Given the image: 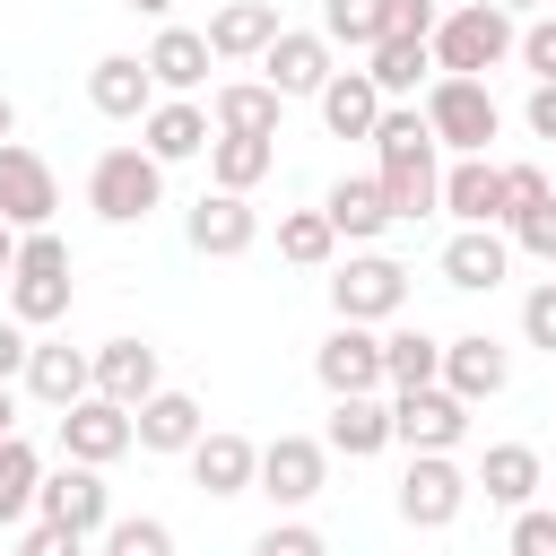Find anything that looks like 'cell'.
Listing matches in <instances>:
<instances>
[{
    "label": "cell",
    "mask_w": 556,
    "mask_h": 556,
    "mask_svg": "<svg viewBox=\"0 0 556 556\" xmlns=\"http://www.w3.org/2000/svg\"><path fill=\"white\" fill-rule=\"evenodd\" d=\"M382 382H391V391L443 382V339H434V330H391V339H382Z\"/></svg>",
    "instance_id": "35"
},
{
    "label": "cell",
    "mask_w": 556,
    "mask_h": 556,
    "mask_svg": "<svg viewBox=\"0 0 556 556\" xmlns=\"http://www.w3.org/2000/svg\"><path fill=\"white\" fill-rule=\"evenodd\" d=\"M96 391L122 400V408L156 400V391H165V382H156V348H148V339H104V348H96Z\"/></svg>",
    "instance_id": "30"
},
{
    "label": "cell",
    "mask_w": 556,
    "mask_h": 556,
    "mask_svg": "<svg viewBox=\"0 0 556 556\" xmlns=\"http://www.w3.org/2000/svg\"><path fill=\"white\" fill-rule=\"evenodd\" d=\"M35 486H43V460L26 434H0V530L35 521Z\"/></svg>",
    "instance_id": "36"
},
{
    "label": "cell",
    "mask_w": 556,
    "mask_h": 556,
    "mask_svg": "<svg viewBox=\"0 0 556 556\" xmlns=\"http://www.w3.org/2000/svg\"><path fill=\"white\" fill-rule=\"evenodd\" d=\"M52 208H61V174H52L26 139H9V148H0V217H9L17 235H35V226H52Z\"/></svg>",
    "instance_id": "13"
},
{
    "label": "cell",
    "mask_w": 556,
    "mask_h": 556,
    "mask_svg": "<svg viewBox=\"0 0 556 556\" xmlns=\"http://www.w3.org/2000/svg\"><path fill=\"white\" fill-rule=\"evenodd\" d=\"M278 26H287V17H278V0H226L200 35H208V52H217V61H261V52L278 43Z\"/></svg>",
    "instance_id": "21"
},
{
    "label": "cell",
    "mask_w": 556,
    "mask_h": 556,
    "mask_svg": "<svg viewBox=\"0 0 556 556\" xmlns=\"http://www.w3.org/2000/svg\"><path fill=\"white\" fill-rule=\"evenodd\" d=\"M513 43H521V26H513L504 0H460L434 26V78H486V70L513 61Z\"/></svg>",
    "instance_id": "2"
},
{
    "label": "cell",
    "mask_w": 556,
    "mask_h": 556,
    "mask_svg": "<svg viewBox=\"0 0 556 556\" xmlns=\"http://www.w3.org/2000/svg\"><path fill=\"white\" fill-rule=\"evenodd\" d=\"M547 191H556V182H547V174H539L530 156H521V165H504V226H513V217H521L530 200H547Z\"/></svg>",
    "instance_id": "46"
},
{
    "label": "cell",
    "mask_w": 556,
    "mask_h": 556,
    "mask_svg": "<svg viewBox=\"0 0 556 556\" xmlns=\"http://www.w3.org/2000/svg\"><path fill=\"white\" fill-rule=\"evenodd\" d=\"M469 478L486 486V504L521 513V504H539V486H547V460H539L530 443H486V460H478Z\"/></svg>",
    "instance_id": "28"
},
{
    "label": "cell",
    "mask_w": 556,
    "mask_h": 556,
    "mask_svg": "<svg viewBox=\"0 0 556 556\" xmlns=\"http://www.w3.org/2000/svg\"><path fill=\"white\" fill-rule=\"evenodd\" d=\"M87 104H96L104 122H148V104H156L148 61H139V52H104V61L87 70Z\"/></svg>",
    "instance_id": "20"
},
{
    "label": "cell",
    "mask_w": 556,
    "mask_h": 556,
    "mask_svg": "<svg viewBox=\"0 0 556 556\" xmlns=\"http://www.w3.org/2000/svg\"><path fill=\"white\" fill-rule=\"evenodd\" d=\"M434 26H443L434 0H382V35H417V43H434Z\"/></svg>",
    "instance_id": "44"
},
{
    "label": "cell",
    "mask_w": 556,
    "mask_h": 556,
    "mask_svg": "<svg viewBox=\"0 0 556 556\" xmlns=\"http://www.w3.org/2000/svg\"><path fill=\"white\" fill-rule=\"evenodd\" d=\"M269 165H278V139H252V130L208 139V182L217 191H252V182H269Z\"/></svg>",
    "instance_id": "33"
},
{
    "label": "cell",
    "mask_w": 556,
    "mask_h": 556,
    "mask_svg": "<svg viewBox=\"0 0 556 556\" xmlns=\"http://www.w3.org/2000/svg\"><path fill=\"white\" fill-rule=\"evenodd\" d=\"M443 208L460 226H504V165L495 156H452L443 165Z\"/></svg>",
    "instance_id": "22"
},
{
    "label": "cell",
    "mask_w": 556,
    "mask_h": 556,
    "mask_svg": "<svg viewBox=\"0 0 556 556\" xmlns=\"http://www.w3.org/2000/svg\"><path fill=\"white\" fill-rule=\"evenodd\" d=\"M26 356H35V330L17 313H0V382H26Z\"/></svg>",
    "instance_id": "47"
},
{
    "label": "cell",
    "mask_w": 556,
    "mask_h": 556,
    "mask_svg": "<svg viewBox=\"0 0 556 556\" xmlns=\"http://www.w3.org/2000/svg\"><path fill=\"white\" fill-rule=\"evenodd\" d=\"M313 374H321V391H330V400L391 391V382H382V339H374V321H330V339L313 348Z\"/></svg>",
    "instance_id": "11"
},
{
    "label": "cell",
    "mask_w": 556,
    "mask_h": 556,
    "mask_svg": "<svg viewBox=\"0 0 556 556\" xmlns=\"http://www.w3.org/2000/svg\"><path fill=\"white\" fill-rule=\"evenodd\" d=\"M321 208H330L339 243H374L382 226H400V217H391V200H382V174H339V182L321 191Z\"/></svg>",
    "instance_id": "27"
},
{
    "label": "cell",
    "mask_w": 556,
    "mask_h": 556,
    "mask_svg": "<svg viewBox=\"0 0 556 556\" xmlns=\"http://www.w3.org/2000/svg\"><path fill=\"white\" fill-rule=\"evenodd\" d=\"M208 139H217V122H208V104H191V96H156V104H148V122H139V148H148L156 165L208 156Z\"/></svg>",
    "instance_id": "16"
},
{
    "label": "cell",
    "mask_w": 556,
    "mask_h": 556,
    "mask_svg": "<svg viewBox=\"0 0 556 556\" xmlns=\"http://www.w3.org/2000/svg\"><path fill=\"white\" fill-rule=\"evenodd\" d=\"M504 235H513V252H539V261H556V191H547V200H530V208H521Z\"/></svg>",
    "instance_id": "39"
},
{
    "label": "cell",
    "mask_w": 556,
    "mask_h": 556,
    "mask_svg": "<svg viewBox=\"0 0 556 556\" xmlns=\"http://www.w3.org/2000/svg\"><path fill=\"white\" fill-rule=\"evenodd\" d=\"M35 513H43V521H70V530H87V539H104V530H113V486H104V469L61 460V469H43Z\"/></svg>",
    "instance_id": "12"
},
{
    "label": "cell",
    "mask_w": 556,
    "mask_h": 556,
    "mask_svg": "<svg viewBox=\"0 0 556 556\" xmlns=\"http://www.w3.org/2000/svg\"><path fill=\"white\" fill-rule=\"evenodd\" d=\"M513 61H521L530 78H556V17H530L521 43H513Z\"/></svg>",
    "instance_id": "45"
},
{
    "label": "cell",
    "mask_w": 556,
    "mask_h": 556,
    "mask_svg": "<svg viewBox=\"0 0 556 556\" xmlns=\"http://www.w3.org/2000/svg\"><path fill=\"white\" fill-rule=\"evenodd\" d=\"M0 434H17V391L0 382Z\"/></svg>",
    "instance_id": "50"
},
{
    "label": "cell",
    "mask_w": 556,
    "mask_h": 556,
    "mask_svg": "<svg viewBox=\"0 0 556 556\" xmlns=\"http://www.w3.org/2000/svg\"><path fill=\"white\" fill-rule=\"evenodd\" d=\"M208 122H217V130H252V139H278V122H287V96H278L269 78H226V87L208 96Z\"/></svg>",
    "instance_id": "29"
},
{
    "label": "cell",
    "mask_w": 556,
    "mask_h": 556,
    "mask_svg": "<svg viewBox=\"0 0 556 556\" xmlns=\"http://www.w3.org/2000/svg\"><path fill=\"white\" fill-rule=\"evenodd\" d=\"M504 547H513V556H556V513H547V504H521Z\"/></svg>",
    "instance_id": "41"
},
{
    "label": "cell",
    "mask_w": 556,
    "mask_h": 556,
    "mask_svg": "<svg viewBox=\"0 0 556 556\" xmlns=\"http://www.w3.org/2000/svg\"><path fill=\"white\" fill-rule=\"evenodd\" d=\"M122 9H139V17H174V0H122Z\"/></svg>",
    "instance_id": "51"
},
{
    "label": "cell",
    "mask_w": 556,
    "mask_h": 556,
    "mask_svg": "<svg viewBox=\"0 0 556 556\" xmlns=\"http://www.w3.org/2000/svg\"><path fill=\"white\" fill-rule=\"evenodd\" d=\"M122 452H139V426H130V408H122V400H104V391H87L78 408H61V460H87V469H113Z\"/></svg>",
    "instance_id": "10"
},
{
    "label": "cell",
    "mask_w": 556,
    "mask_h": 556,
    "mask_svg": "<svg viewBox=\"0 0 556 556\" xmlns=\"http://www.w3.org/2000/svg\"><path fill=\"white\" fill-rule=\"evenodd\" d=\"M330 70H339V61H330V35H321V26H278V43L261 52V78H269L287 104H295V96H321Z\"/></svg>",
    "instance_id": "14"
},
{
    "label": "cell",
    "mask_w": 556,
    "mask_h": 556,
    "mask_svg": "<svg viewBox=\"0 0 556 556\" xmlns=\"http://www.w3.org/2000/svg\"><path fill=\"white\" fill-rule=\"evenodd\" d=\"M321 443H330L339 460H374V452H391V400H382V391L330 400V426H321Z\"/></svg>",
    "instance_id": "24"
},
{
    "label": "cell",
    "mask_w": 556,
    "mask_h": 556,
    "mask_svg": "<svg viewBox=\"0 0 556 556\" xmlns=\"http://www.w3.org/2000/svg\"><path fill=\"white\" fill-rule=\"evenodd\" d=\"M182 460H191V486H200V495H252V486H261V443H252V434H226V426H217V434H200Z\"/></svg>",
    "instance_id": "18"
},
{
    "label": "cell",
    "mask_w": 556,
    "mask_h": 556,
    "mask_svg": "<svg viewBox=\"0 0 556 556\" xmlns=\"http://www.w3.org/2000/svg\"><path fill=\"white\" fill-rule=\"evenodd\" d=\"M261 243V208H252V191H200L191 200V252H208V261H243Z\"/></svg>",
    "instance_id": "15"
},
{
    "label": "cell",
    "mask_w": 556,
    "mask_h": 556,
    "mask_svg": "<svg viewBox=\"0 0 556 556\" xmlns=\"http://www.w3.org/2000/svg\"><path fill=\"white\" fill-rule=\"evenodd\" d=\"M365 78L400 104V96H417V87H434V43H417V35H382L374 52H365Z\"/></svg>",
    "instance_id": "32"
},
{
    "label": "cell",
    "mask_w": 556,
    "mask_h": 556,
    "mask_svg": "<svg viewBox=\"0 0 556 556\" xmlns=\"http://www.w3.org/2000/svg\"><path fill=\"white\" fill-rule=\"evenodd\" d=\"M521 339H530V348H547V356H556V278H539V287H530V295H521Z\"/></svg>",
    "instance_id": "43"
},
{
    "label": "cell",
    "mask_w": 556,
    "mask_h": 556,
    "mask_svg": "<svg viewBox=\"0 0 556 556\" xmlns=\"http://www.w3.org/2000/svg\"><path fill=\"white\" fill-rule=\"evenodd\" d=\"M26 391H35L43 408H78V400L96 391V356H87V348H61V339H35V356H26Z\"/></svg>",
    "instance_id": "23"
},
{
    "label": "cell",
    "mask_w": 556,
    "mask_h": 556,
    "mask_svg": "<svg viewBox=\"0 0 556 556\" xmlns=\"http://www.w3.org/2000/svg\"><path fill=\"white\" fill-rule=\"evenodd\" d=\"M321 486H330V443H321V434H278V443H261V486H252V495H269L278 513H304Z\"/></svg>",
    "instance_id": "9"
},
{
    "label": "cell",
    "mask_w": 556,
    "mask_h": 556,
    "mask_svg": "<svg viewBox=\"0 0 556 556\" xmlns=\"http://www.w3.org/2000/svg\"><path fill=\"white\" fill-rule=\"evenodd\" d=\"M321 35L348 43V52H374L382 43V0H321Z\"/></svg>",
    "instance_id": "37"
},
{
    "label": "cell",
    "mask_w": 556,
    "mask_h": 556,
    "mask_svg": "<svg viewBox=\"0 0 556 556\" xmlns=\"http://www.w3.org/2000/svg\"><path fill=\"white\" fill-rule=\"evenodd\" d=\"M9 139H17V104L0 96V148H9Z\"/></svg>",
    "instance_id": "52"
},
{
    "label": "cell",
    "mask_w": 556,
    "mask_h": 556,
    "mask_svg": "<svg viewBox=\"0 0 556 556\" xmlns=\"http://www.w3.org/2000/svg\"><path fill=\"white\" fill-rule=\"evenodd\" d=\"M374 156H382L374 174H382L391 217H434L443 208V139L426 130V104H382Z\"/></svg>",
    "instance_id": "1"
},
{
    "label": "cell",
    "mask_w": 556,
    "mask_h": 556,
    "mask_svg": "<svg viewBox=\"0 0 556 556\" xmlns=\"http://www.w3.org/2000/svg\"><path fill=\"white\" fill-rule=\"evenodd\" d=\"M87 208H96L104 226H139L148 208H165V165H156L148 148H104V156L87 165Z\"/></svg>",
    "instance_id": "4"
},
{
    "label": "cell",
    "mask_w": 556,
    "mask_h": 556,
    "mask_svg": "<svg viewBox=\"0 0 556 556\" xmlns=\"http://www.w3.org/2000/svg\"><path fill=\"white\" fill-rule=\"evenodd\" d=\"M104 556H174V530H165L156 513H113Z\"/></svg>",
    "instance_id": "38"
},
{
    "label": "cell",
    "mask_w": 556,
    "mask_h": 556,
    "mask_svg": "<svg viewBox=\"0 0 556 556\" xmlns=\"http://www.w3.org/2000/svg\"><path fill=\"white\" fill-rule=\"evenodd\" d=\"M9 556H17V547H9Z\"/></svg>",
    "instance_id": "54"
},
{
    "label": "cell",
    "mask_w": 556,
    "mask_h": 556,
    "mask_svg": "<svg viewBox=\"0 0 556 556\" xmlns=\"http://www.w3.org/2000/svg\"><path fill=\"white\" fill-rule=\"evenodd\" d=\"M9 269H17V226L0 217V278H9Z\"/></svg>",
    "instance_id": "49"
},
{
    "label": "cell",
    "mask_w": 556,
    "mask_h": 556,
    "mask_svg": "<svg viewBox=\"0 0 556 556\" xmlns=\"http://www.w3.org/2000/svg\"><path fill=\"white\" fill-rule=\"evenodd\" d=\"M9 313H17L26 330H52V321H70V243H61L52 226L17 235V269H9Z\"/></svg>",
    "instance_id": "3"
},
{
    "label": "cell",
    "mask_w": 556,
    "mask_h": 556,
    "mask_svg": "<svg viewBox=\"0 0 556 556\" xmlns=\"http://www.w3.org/2000/svg\"><path fill=\"white\" fill-rule=\"evenodd\" d=\"M391 443L408 452H460L469 443V400L426 382V391H391Z\"/></svg>",
    "instance_id": "8"
},
{
    "label": "cell",
    "mask_w": 556,
    "mask_h": 556,
    "mask_svg": "<svg viewBox=\"0 0 556 556\" xmlns=\"http://www.w3.org/2000/svg\"><path fill=\"white\" fill-rule=\"evenodd\" d=\"M504 382H513V348H504V339H486V330L443 339V391H460V400L478 408V400H495Z\"/></svg>",
    "instance_id": "17"
},
{
    "label": "cell",
    "mask_w": 556,
    "mask_h": 556,
    "mask_svg": "<svg viewBox=\"0 0 556 556\" xmlns=\"http://www.w3.org/2000/svg\"><path fill=\"white\" fill-rule=\"evenodd\" d=\"M278 261H287V269H330V261H339L330 208H287V217H278Z\"/></svg>",
    "instance_id": "34"
},
{
    "label": "cell",
    "mask_w": 556,
    "mask_h": 556,
    "mask_svg": "<svg viewBox=\"0 0 556 556\" xmlns=\"http://www.w3.org/2000/svg\"><path fill=\"white\" fill-rule=\"evenodd\" d=\"M469 486H478V478H469L452 452H408V469H400V495H391V504H400V521H408V530H452V521H460V504H469Z\"/></svg>",
    "instance_id": "6"
},
{
    "label": "cell",
    "mask_w": 556,
    "mask_h": 556,
    "mask_svg": "<svg viewBox=\"0 0 556 556\" xmlns=\"http://www.w3.org/2000/svg\"><path fill=\"white\" fill-rule=\"evenodd\" d=\"M504 9H539V0H504Z\"/></svg>",
    "instance_id": "53"
},
{
    "label": "cell",
    "mask_w": 556,
    "mask_h": 556,
    "mask_svg": "<svg viewBox=\"0 0 556 556\" xmlns=\"http://www.w3.org/2000/svg\"><path fill=\"white\" fill-rule=\"evenodd\" d=\"M17 556H87V530H70V521H26V539H17Z\"/></svg>",
    "instance_id": "42"
},
{
    "label": "cell",
    "mask_w": 556,
    "mask_h": 556,
    "mask_svg": "<svg viewBox=\"0 0 556 556\" xmlns=\"http://www.w3.org/2000/svg\"><path fill=\"white\" fill-rule=\"evenodd\" d=\"M530 139H556V78H530V104H521Z\"/></svg>",
    "instance_id": "48"
},
{
    "label": "cell",
    "mask_w": 556,
    "mask_h": 556,
    "mask_svg": "<svg viewBox=\"0 0 556 556\" xmlns=\"http://www.w3.org/2000/svg\"><path fill=\"white\" fill-rule=\"evenodd\" d=\"M139 61H148L156 96H191V87L208 78V61H217V52H208V35H200V26H156V43H148Z\"/></svg>",
    "instance_id": "25"
},
{
    "label": "cell",
    "mask_w": 556,
    "mask_h": 556,
    "mask_svg": "<svg viewBox=\"0 0 556 556\" xmlns=\"http://www.w3.org/2000/svg\"><path fill=\"white\" fill-rule=\"evenodd\" d=\"M252 556H330V539H321L313 521H295V513H287V521H269V530L252 539Z\"/></svg>",
    "instance_id": "40"
},
{
    "label": "cell",
    "mask_w": 556,
    "mask_h": 556,
    "mask_svg": "<svg viewBox=\"0 0 556 556\" xmlns=\"http://www.w3.org/2000/svg\"><path fill=\"white\" fill-rule=\"evenodd\" d=\"M130 426H139V452H191V443L208 434V417H200L191 391H156V400H139Z\"/></svg>",
    "instance_id": "31"
},
{
    "label": "cell",
    "mask_w": 556,
    "mask_h": 556,
    "mask_svg": "<svg viewBox=\"0 0 556 556\" xmlns=\"http://www.w3.org/2000/svg\"><path fill=\"white\" fill-rule=\"evenodd\" d=\"M313 104H321V130H330V139H374V122H382L391 96H382L365 70H330V87H321Z\"/></svg>",
    "instance_id": "26"
},
{
    "label": "cell",
    "mask_w": 556,
    "mask_h": 556,
    "mask_svg": "<svg viewBox=\"0 0 556 556\" xmlns=\"http://www.w3.org/2000/svg\"><path fill=\"white\" fill-rule=\"evenodd\" d=\"M400 304H408V269H400L391 252H348V261H330V313H339V321H400Z\"/></svg>",
    "instance_id": "5"
},
{
    "label": "cell",
    "mask_w": 556,
    "mask_h": 556,
    "mask_svg": "<svg viewBox=\"0 0 556 556\" xmlns=\"http://www.w3.org/2000/svg\"><path fill=\"white\" fill-rule=\"evenodd\" d=\"M504 269H513V235H495V226H460L443 243V287H460V295H495Z\"/></svg>",
    "instance_id": "19"
},
{
    "label": "cell",
    "mask_w": 556,
    "mask_h": 556,
    "mask_svg": "<svg viewBox=\"0 0 556 556\" xmlns=\"http://www.w3.org/2000/svg\"><path fill=\"white\" fill-rule=\"evenodd\" d=\"M426 130H434L452 156H486V139L504 130V113H495L486 78H434V87H426Z\"/></svg>",
    "instance_id": "7"
}]
</instances>
